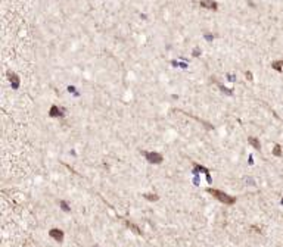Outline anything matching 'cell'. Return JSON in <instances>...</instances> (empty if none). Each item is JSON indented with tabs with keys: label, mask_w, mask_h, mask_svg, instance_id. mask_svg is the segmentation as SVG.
I'll return each mask as SVG.
<instances>
[{
	"label": "cell",
	"mask_w": 283,
	"mask_h": 247,
	"mask_svg": "<svg viewBox=\"0 0 283 247\" xmlns=\"http://www.w3.org/2000/svg\"><path fill=\"white\" fill-rule=\"evenodd\" d=\"M210 194H212L215 199L217 200H220L221 203H224V204H227V206H230V204H233L234 202H236V199L234 197H232V196H229V194H226V193H223V191H220V190H215V188H208L206 190Z\"/></svg>",
	"instance_id": "6da1fadb"
},
{
	"label": "cell",
	"mask_w": 283,
	"mask_h": 247,
	"mask_svg": "<svg viewBox=\"0 0 283 247\" xmlns=\"http://www.w3.org/2000/svg\"><path fill=\"white\" fill-rule=\"evenodd\" d=\"M143 155H145V157H146L151 163H161L162 162V155H159V153H156V152H143Z\"/></svg>",
	"instance_id": "7a4b0ae2"
},
{
	"label": "cell",
	"mask_w": 283,
	"mask_h": 247,
	"mask_svg": "<svg viewBox=\"0 0 283 247\" xmlns=\"http://www.w3.org/2000/svg\"><path fill=\"white\" fill-rule=\"evenodd\" d=\"M49 235L59 243L64 240V231H62V229H58V228H52V229L49 231Z\"/></svg>",
	"instance_id": "3957f363"
},
{
	"label": "cell",
	"mask_w": 283,
	"mask_h": 247,
	"mask_svg": "<svg viewBox=\"0 0 283 247\" xmlns=\"http://www.w3.org/2000/svg\"><path fill=\"white\" fill-rule=\"evenodd\" d=\"M8 78H9L10 85H12L13 90H16V88L19 87V77H18L15 72H8Z\"/></svg>",
	"instance_id": "277c9868"
},
{
	"label": "cell",
	"mask_w": 283,
	"mask_h": 247,
	"mask_svg": "<svg viewBox=\"0 0 283 247\" xmlns=\"http://www.w3.org/2000/svg\"><path fill=\"white\" fill-rule=\"evenodd\" d=\"M49 115L52 118H62L64 116V109H61V107H58V106H52L50 107V111H49Z\"/></svg>",
	"instance_id": "5b68a950"
},
{
	"label": "cell",
	"mask_w": 283,
	"mask_h": 247,
	"mask_svg": "<svg viewBox=\"0 0 283 247\" xmlns=\"http://www.w3.org/2000/svg\"><path fill=\"white\" fill-rule=\"evenodd\" d=\"M199 5L202 6V8H206V9H214V10L218 8L217 2H214V0H200Z\"/></svg>",
	"instance_id": "8992f818"
},
{
	"label": "cell",
	"mask_w": 283,
	"mask_h": 247,
	"mask_svg": "<svg viewBox=\"0 0 283 247\" xmlns=\"http://www.w3.org/2000/svg\"><path fill=\"white\" fill-rule=\"evenodd\" d=\"M195 172H204L206 175V179H208V183H211V175H210V171L206 169L205 166H200V165L195 163Z\"/></svg>",
	"instance_id": "52a82bcc"
},
{
	"label": "cell",
	"mask_w": 283,
	"mask_h": 247,
	"mask_svg": "<svg viewBox=\"0 0 283 247\" xmlns=\"http://www.w3.org/2000/svg\"><path fill=\"white\" fill-rule=\"evenodd\" d=\"M248 143H249L251 146H252L254 149H257V150H259V149H261L259 140H258V138H255V137H249V138H248Z\"/></svg>",
	"instance_id": "ba28073f"
},
{
	"label": "cell",
	"mask_w": 283,
	"mask_h": 247,
	"mask_svg": "<svg viewBox=\"0 0 283 247\" xmlns=\"http://www.w3.org/2000/svg\"><path fill=\"white\" fill-rule=\"evenodd\" d=\"M271 68L276 69L277 72H282V69H283V60H276V62L271 63Z\"/></svg>",
	"instance_id": "9c48e42d"
},
{
	"label": "cell",
	"mask_w": 283,
	"mask_h": 247,
	"mask_svg": "<svg viewBox=\"0 0 283 247\" xmlns=\"http://www.w3.org/2000/svg\"><path fill=\"white\" fill-rule=\"evenodd\" d=\"M124 224H125V225H127V227L130 228V229H133L134 233L142 234V231H140V229H139V227H137V225H134V224H131V222H130V221H124Z\"/></svg>",
	"instance_id": "30bf717a"
},
{
	"label": "cell",
	"mask_w": 283,
	"mask_h": 247,
	"mask_svg": "<svg viewBox=\"0 0 283 247\" xmlns=\"http://www.w3.org/2000/svg\"><path fill=\"white\" fill-rule=\"evenodd\" d=\"M273 155L277 156V157H280V156H282V146H280V144H276V146H274Z\"/></svg>",
	"instance_id": "8fae6325"
},
{
	"label": "cell",
	"mask_w": 283,
	"mask_h": 247,
	"mask_svg": "<svg viewBox=\"0 0 283 247\" xmlns=\"http://www.w3.org/2000/svg\"><path fill=\"white\" fill-rule=\"evenodd\" d=\"M145 199H146V200H149V202H155V200H158V199H159V197H158L156 194L149 193V194H145Z\"/></svg>",
	"instance_id": "7c38bea8"
},
{
	"label": "cell",
	"mask_w": 283,
	"mask_h": 247,
	"mask_svg": "<svg viewBox=\"0 0 283 247\" xmlns=\"http://www.w3.org/2000/svg\"><path fill=\"white\" fill-rule=\"evenodd\" d=\"M59 204H61L62 210H65V212H69V210H71V208L68 206V203H67L65 200H61V202H59Z\"/></svg>",
	"instance_id": "4fadbf2b"
},
{
	"label": "cell",
	"mask_w": 283,
	"mask_h": 247,
	"mask_svg": "<svg viewBox=\"0 0 283 247\" xmlns=\"http://www.w3.org/2000/svg\"><path fill=\"white\" fill-rule=\"evenodd\" d=\"M220 90H221V91H223V93H226V94H229V96H232V91H230V90H227V88H226V87H223V85H220Z\"/></svg>",
	"instance_id": "5bb4252c"
},
{
	"label": "cell",
	"mask_w": 283,
	"mask_h": 247,
	"mask_svg": "<svg viewBox=\"0 0 283 247\" xmlns=\"http://www.w3.org/2000/svg\"><path fill=\"white\" fill-rule=\"evenodd\" d=\"M245 75H246V80H249V81H252V80H254V77H252V72H246Z\"/></svg>",
	"instance_id": "9a60e30c"
},
{
	"label": "cell",
	"mask_w": 283,
	"mask_h": 247,
	"mask_svg": "<svg viewBox=\"0 0 283 247\" xmlns=\"http://www.w3.org/2000/svg\"><path fill=\"white\" fill-rule=\"evenodd\" d=\"M205 39L208 40V41H212V40H214V35H211V34H205Z\"/></svg>",
	"instance_id": "2e32d148"
},
{
	"label": "cell",
	"mask_w": 283,
	"mask_h": 247,
	"mask_svg": "<svg viewBox=\"0 0 283 247\" xmlns=\"http://www.w3.org/2000/svg\"><path fill=\"white\" fill-rule=\"evenodd\" d=\"M200 54V50L199 49H195V50H193V56H199Z\"/></svg>",
	"instance_id": "e0dca14e"
}]
</instances>
